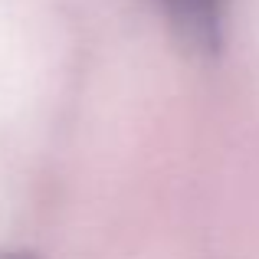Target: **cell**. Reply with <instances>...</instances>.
Returning a JSON list of instances; mask_svg holds the SVG:
<instances>
[{
    "label": "cell",
    "instance_id": "cell-1",
    "mask_svg": "<svg viewBox=\"0 0 259 259\" xmlns=\"http://www.w3.org/2000/svg\"><path fill=\"white\" fill-rule=\"evenodd\" d=\"M167 13L174 36L194 56H217L223 43V7L227 0H158Z\"/></svg>",
    "mask_w": 259,
    "mask_h": 259
},
{
    "label": "cell",
    "instance_id": "cell-2",
    "mask_svg": "<svg viewBox=\"0 0 259 259\" xmlns=\"http://www.w3.org/2000/svg\"><path fill=\"white\" fill-rule=\"evenodd\" d=\"M0 259H39L36 253H26V249H4Z\"/></svg>",
    "mask_w": 259,
    "mask_h": 259
}]
</instances>
